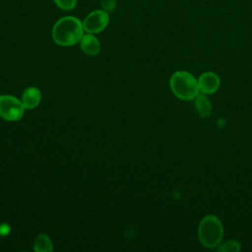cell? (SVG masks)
I'll use <instances>...</instances> for the list:
<instances>
[{
  "mask_svg": "<svg viewBox=\"0 0 252 252\" xmlns=\"http://www.w3.org/2000/svg\"><path fill=\"white\" fill-rule=\"evenodd\" d=\"M83 23L74 16H65L53 26L52 38L61 46H72L79 43L84 35Z\"/></svg>",
  "mask_w": 252,
  "mask_h": 252,
  "instance_id": "obj_1",
  "label": "cell"
},
{
  "mask_svg": "<svg viewBox=\"0 0 252 252\" xmlns=\"http://www.w3.org/2000/svg\"><path fill=\"white\" fill-rule=\"evenodd\" d=\"M223 236V226L220 220L213 215L204 217L198 227L200 243L207 248H215L220 243Z\"/></svg>",
  "mask_w": 252,
  "mask_h": 252,
  "instance_id": "obj_2",
  "label": "cell"
},
{
  "mask_svg": "<svg viewBox=\"0 0 252 252\" xmlns=\"http://www.w3.org/2000/svg\"><path fill=\"white\" fill-rule=\"evenodd\" d=\"M169 86L174 95L182 100H192L200 93L198 80L187 71L175 72L170 78Z\"/></svg>",
  "mask_w": 252,
  "mask_h": 252,
  "instance_id": "obj_3",
  "label": "cell"
},
{
  "mask_svg": "<svg viewBox=\"0 0 252 252\" xmlns=\"http://www.w3.org/2000/svg\"><path fill=\"white\" fill-rule=\"evenodd\" d=\"M25 107L17 97L9 94L0 95V116L7 121H18L24 115Z\"/></svg>",
  "mask_w": 252,
  "mask_h": 252,
  "instance_id": "obj_4",
  "label": "cell"
},
{
  "mask_svg": "<svg viewBox=\"0 0 252 252\" xmlns=\"http://www.w3.org/2000/svg\"><path fill=\"white\" fill-rule=\"evenodd\" d=\"M109 13L104 10H94L91 12L84 20L83 27L89 33H98L102 32L109 24Z\"/></svg>",
  "mask_w": 252,
  "mask_h": 252,
  "instance_id": "obj_5",
  "label": "cell"
},
{
  "mask_svg": "<svg viewBox=\"0 0 252 252\" xmlns=\"http://www.w3.org/2000/svg\"><path fill=\"white\" fill-rule=\"evenodd\" d=\"M220 85V80L216 73L205 72L198 79L199 92L205 94H213Z\"/></svg>",
  "mask_w": 252,
  "mask_h": 252,
  "instance_id": "obj_6",
  "label": "cell"
},
{
  "mask_svg": "<svg viewBox=\"0 0 252 252\" xmlns=\"http://www.w3.org/2000/svg\"><path fill=\"white\" fill-rule=\"evenodd\" d=\"M80 47L84 53L90 56H95L100 51V43L94 33L87 32L80 40Z\"/></svg>",
  "mask_w": 252,
  "mask_h": 252,
  "instance_id": "obj_7",
  "label": "cell"
},
{
  "mask_svg": "<svg viewBox=\"0 0 252 252\" xmlns=\"http://www.w3.org/2000/svg\"><path fill=\"white\" fill-rule=\"evenodd\" d=\"M195 110L201 118H208L212 113V103L207 94L199 93L194 98Z\"/></svg>",
  "mask_w": 252,
  "mask_h": 252,
  "instance_id": "obj_8",
  "label": "cell"
},
{
  "mask_svg": "<svg viewBox=\"0 0 252 252\" xmlns=\"http://www.w3.org/2000/svg\"><path fill=\"white\" fill-rule=\"evenodd\" d=\"M40 99V91L35 87L26 89L22 95V102L26 109H32L36 107L39 104Z\"/></svg>",
  "mask_w": 252,
  "mask_h": 252,
  "instance_id": "obj_9",
  "label": "cell"
},
{
  "mask_svg": "<svg viewBox=\"0 0 252 252\" xmlns=\"http://www.w3.org/2000/svg\"><path fill=\"white\" fill-rule=\"evenodd\" d=\"M33 250L36 252H51L53 250L51 239L46 234H39L35 238Z\"/></svg>",
  "mask_w": 252,
  "mask_h": 252,
  "instance_id": "obj_10",
  "label": "cell"
},
{
  "mask_svg": "<svg viewBox=\"0 0 252 252\" xmlns=\"http://www.w3.org/2000/svg\"><path fill=\"white\" fill-rule=\"evenodd\" d=\"M240 248H241L240 243L234 239L224 241L223 243H220L218 245V251H221V252H238Z\"/></svg>",
  "mask_w": 252,
  "mask_h": 252,
  "instance_id": "obj_11",
  "label": "cell"
},
{
  "mask_svg": "<svg viewBox=\"0 0 252 252\" xmlns=\"http://www.w3.org/2000/svg\"><path fill=\"white\" fill-rule=\"evenodd\" d=\"M55 5L64 11L73 10L77 5V0H53Z\"/></svg>",
  "mask_w": 252,
  "mask_h": 252,
  "instance_id": "obj_12",
  "label": "cell"
},
{
  "mask_svg": "<svg viewBox=\"0 0 252 252\" xmlns=\"http://www.w3.org/2000/svg\"><path fill=\"white\" fill-rule=\"evenodd\" d=\"M102 10L107 13H112L116 8V0H99Z\"/></svg>",
  "mask_w": 252,
  "mask_h": 252,
  "instance_id": "obj_13",
  "label": "cell"
}]
</instances>
